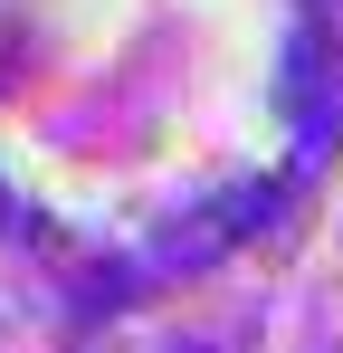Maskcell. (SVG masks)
Masks as SVG:
<instances>
[]
</instances>
